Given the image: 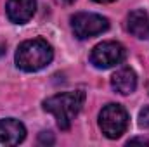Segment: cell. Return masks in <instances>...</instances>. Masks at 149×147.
Masks as SVG:
<instances>
[{"mask_svg":"<svg viewBox=\"0 0 149 147\" xmlns=\"http://www.w3.org/2000/svg\"><path fill=\"white\" fill-rule=\"evenodd\" d=\"M128 126V112L120 104H108L99 112V128L108 139H120Z\"/></svg>","mask_w":149,"mask_h":147,"instance_id":"3","label":"cell"},{"mask_svg":"<svg viewBox=\"0 0 149 147\" xmlns=\"http://www.w3.org/2000/svg\"><path fill=\"white\" fill-rule=\"evenodd\" d=\"M125 47L118 42H102L97 43L90 52V62L97 69H108L120 64L125 59Z\"/></svg>","mask_w":149,"mask_h":147,"instance_id":"5","label":"cell"},{"mask_svg":"<svg viewBox=\"0 0 149 147\" xmlns=\"http://www.w3.org/2000/svg\"><path fill=\"white\" fill-rule=\"evenodd\" d=\"M71 28L76 38L85 40L104 33L109 28V21L104 16L94 12H78L71 17Z\"/></svg>","mask_w":149,"mask_h":147,"instance_id":"4","label":"cell"},{"mask_svg":"<svg viewBox=\"0 0 149 147\" xmlns=\"http://www.w3.org/2000/svg\"><path fill=\"white\" fill-rule=\"evenodd\" d=\"M94 2H97V3H109V2H114V0H94Z\"/></svg>","mask_w":149,"mask_h":147,"instance_id":"13","label":"cell"},{"mask_svg":"<svg viewBox=\"0 0 149 147\" xmlns=\"http://www.w3.org/2000/svg\"><path fill=\"white\" fill-rule=\"evenodd\" d=\"M26 128L14 118L0 119V147H12L24 140Z\"/></svg>","mask_w":149,"mask_h":147,"instance_id":"6","label":"cell"},{"mask_svg":"<svg viewBox=\"0 0 149 147\" xmlns=\"http://www.w3.org/2000/svg\"><path fill=\"white\" fill-rule=\"evenodd\" d=\"M83 102H85V94L81 90L63 92L43 101V109L57 119L61 130H70L71 121L83 107Z\"/></svg>","mask_w":149,"mask_h":147,"instance_id":"2","label":"cell"},{"mask_svg":"<svg viewBox=\"0 0 149 147\" xmlns=\"http://www.w3.org/2000/svg\"><path fill=\"white\" fill-rule=\"evenodd\" d=\"M127 28L134 37L149 38V14L142 9L130 12L127 19Z\"/></svg>","mask_w":149,"mask_h":147,"instance_id":"9","label":"cell"},{"mask_svg":"<svg viewBox=\"0 0 149 147\" xmlns=\"http://www.w3.org/2000/svg\"><path fill=\"white\" fill-rule=\"evenodd\" d=\"M139 125L142 128H148L149 130V107H144L139 112Z\"/></svg>","mask_w":149,"mask_h":147,"instance_id":"10","label":"cell"},{"mask_svg":"<svg viewBox=\"0 0 149 147\" xmlns=\"http://www.w3.org/2000/svg\"><path fill=\"white\" fill-rule=\"evenodd\" d=\"M38 142H40V144H49V146H52V144H54V135H52L50 132H42V133L38 135Z\"/></svg>","mask_w":149,"mask_h":147,"instance_id":"11","label":"cell"},{"mask_svg":"<svg viewBox=\"0 0 149 147\" xmlns=\"http://www.w3.org/2000/svg\"><path fill=\"white\" fill-rule=\"evenodd\" d=\"M57 2H63V3H71V2H74V0H57Z\"/></svg>","mask_w":149,"mask_h":147,"instance_id":"14","label":"cell"},{"mask_svg":"<svg viewBox=\"0 0 149 147\" xmlns=\"http://www.w3.org/2000/svg\"><path fill=\"white\" fill-rule=\"evenodd\" d=\"M132 144H142V146H149V140L148 139H130L128 140V146Z\"/></svg>","mask_w":149,"mask_h":147,"instance_id":"12","label":"cell"},{"mask_svg":"<svg viewBox=\"0 0 149 147\" xmlns=\"http://www.w3.org/2000/svg\"><path fill=\"white\" fill-rule=\"evenodd\" d=\"M111 87L121 95H130L137 88V74L130 68H121L111 76Z\"/></svg>","mask_w":149,"mask_h":147,"instance_id":"8","label":"cell"},{"mask_svg":"<svg viewBox=\"0 0 149 147\" xmlns=\"http://www.w3.org/2000/svg\"><path fill=\"white\" fill-rule=\"evenodd\" d=\"M7 17L16 24L28 23L35 10H37V0H9L7 2Z\"/></svg>","mask_w":149,"mask_h":147,"instance_id":"7","label":"cell"},{"mask_svg":"<svg viewBox=\"0 0 149 147\" xmlns=\"http://www.w3.org/2000/svg\"><path fill=\"white\" fill-rule=\"evenodd\" d=\"M16 66L26 73H35L49 66L54 59L50 43L43 38H33L23 42L16 50Z\"/></svg>","mask_w":149,"mask_h":147,"instance_id":"1","label":"cell"}]
</instances>
